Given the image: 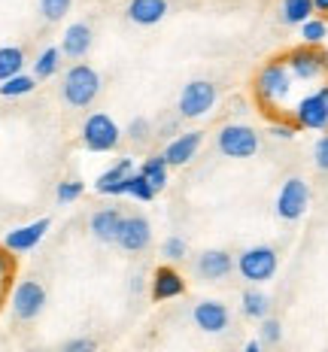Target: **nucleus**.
<instances>
[{"mask_svg":"<svg viewBox=\"0 0 328 352\" xmlns=\"http://www.w3.org/2000/svg\"><path fill=\"white\" fill-rule=\"evenodd\" d=\"M276 264H280V258H276L274 246H250V249H243V252L237 255L240 276H243L246 283H252V285L271 280V276L276 274Z\"/></svg>","mask_w":328,"mask_h":352,"instance_id":"4","label":"nucleus"},{"mask_svg":"<svg viewBox=\"0 0 328 352\" xmlns=\"http://www.w3.org/2000/svg\"><path fill=\"white\" fill-rule=\"evenodd\" d=\"M195 270H198L201 280L216 283V280H225V276L234 270V261H231V255L225 252V249H207V252L198 255Z\"/></svg>","mask_w":328,"mask_h":352,"instance_id":"15","label":"nucleus"},{"mask_svg":"<svg viewBox=\"0 0 328 352\" xmlns=\"http://www.w3.org/2000/svg\"><path fill=\"white\" fill-rule=\"evenodd\" d=\"M91 49V28L85 21H73L61 34V55L67 58H85Z\"/></svg>","mask_w":328,"mask_h":352,"instance_id":"18","label":"nucleus"},{"mask_svg":"<svg viewBox=\"0 0 328 352\" xmlns=\"http://www.w3.org/2000/svg\"><path fill=\"white\" fill-rule=\"evenodd\" d=\"M122 212L119 210H113V207H107V210H98L91 216V222H89V228L91 234L100 240V243H116L119 240V228H122Z\"/></svg>","mask_w":328,"mask_h":352,"instance_id":"19","label":"nucleus"},{"mask_svg":"<svg viewBox=\"0 0 328 352\" xmlns=\"http://www.w3.org/2000/svg\"><path fill=\"white\" fill-rule=\"evenodd\" d=\"M216 98L219 91L210 79H192L179 94V116L182 119H201V116H207L213 109Z\"/></svg>","mask_w":328,"mask_h":352,"instance_id":"8","label":"nucleus"},{"mask_svg":"<svg viewBox=\"0 0 328 352\" xmlns=\"http://www.w3.org/2000/svg\"><path fill=\"white\" fill-rule=\"evenodd\" d=\"M307 204H310V188L301 176H289L283 182L280 195H276V216L283 222H298V219L307 212Z\"/></svg>","mask_w":328,"mask_h":352,"instance_id":"9","label":"nucleus"},{"mask_svg":"<svg viewBox=\"0 0 328 352\" xmlns=\"http://www.w3.org/2000/svg\"><path fill=\"white\" fill-rule=\"evenodd\" d=\"M292 122L304 131H328V82L292 107Z\"/></svg>","mask_w":328,"mask_h":352,"instance_id":"3","label":"nucleus"},{"mask_svg":"<svg viewBox=\"0 0 328 352\" xmlns=\"http://www.w3.org/2000/svg\"><path fill=\"white\" fill-rule=\"evenodd\" d=\"M201 143H204V134H201V131H186V134L173 137V140L164 146L162 155L167 158V164H171V167H182V164H188V161L198 155Z\"/></svg>","mask_w":328,"mask_h":352,"instance_id":"13","label":"nucleus"},{"mask_svg":"<svg viewBox=\"0 0 328 352\" xmlns=\"http://www.w3.org/2000/svg\"><path fill=\"white\" fill-rule=\"evenodd\" d=\"M313 6H316V12H325L328 16V0H313Z\"/></svg>","mask_w":328,"mask_h":352,"instance_id":"37","label":"nucleus"},{"mask_svg":"<svg viewBox=\"0 0 328 352\" xmlns=\"http://www.w3.org/2000/svg\"><path fill=\"white\" fill-rule=\"evenodd\" d=\"M192 319H195V325H198L201 331L219 334V331L228 328L231 313H228V307H225L222 300H198L195 310H192Z\"/></svg>","mask_w":328,"mask_h":352,"instance_id":"11","label":"nucleus"},{"mask_svg":"<svg viewBox=\"0 0 328 352\" xmlns=\"http://www.w3.org/2000/svg\"><path fill=\"white\" fill-rule=\"evenodd\" d=\"M125 195L128 197H134V201H152V197L158 195V188L152 186L149 179L140 173V170H134V173H128V179H125Z\"/></svg>","mask_w":328,"mask_h":352,"instance_id":"24","label":"nucleus"},{"mask_svg":"<svg viewBox=\"0 0 328 352\" xmlns=\"http://www.w3.org/2000/svg\"><path fill=\"white\" fill-rule=\"evenodd\" d=\"M122 140L119 124L109 119L107 113H91L83 122V146L89 152H113Z\"/></svg>","mask_w":328,"mask_h":352,"instance_id":"7","label":"nucleus"},{"mask_svg":"<svg viewBox=\"0 0 328 352\" xmlns=\"http://www.w3.org/2000/svg\"><path fill=\"white\" fill-rule=\"evenodd\" d=\"M167 16V0H131L128 3V19L140 28L158 25Z\"/></svg>","mask_w":328,"mask_h":352,"instance_id":"20","label":"nucleus"},{"mask_svg":"<svg viewBox=\"0 0 328 352\" xmlns=\"http://www.w3.org/2000/svg\"><path fill=\"white\" fill-rule=\"evenodd\" d=\"M46 307V289L36 280H21L12 289V313L21 322H34Z\"/></svg>","mask_w":328,"mask_h":352,"instance_id":"10","label":"nucleus"},{"mask_svg":"<svg viewBox=\"0 0 328 352\" xmlns=\"http://www.w3.org/2000/svg\"><path fill=\"white\" fill-rule=\"evenodd\" d=\"M46 231H49V219H36L31 225H21V228L6 234L3 249H10V252H28V249H34L46 237Z\"/></svg>","mask_w":328,"mask_h":352,"instance_id":"16","label":"nucleus"},{"mask_svg":"<svg viewBox=\"0 0 328 352\" xmlns=\"http://www.w3.org/2000/svg\"><path fill=\"white\" fill-rule=\"evenodd\" d=\"M25 67V52L19 46H3L0 49V82L10 76H16Z\"/></svg>","mask_w":328,"mask_h":352,"instance_id":"27","label":"nucleus"},{"mask_svg":"<svg viewBox=\"0 0 328 352\" xmlns=\"http://www.w3.org/2000/svg\"><path fill=\"white\" fill-rule=\"evenodd\" d=\"M325 36H328V25H325L322 19H313V16H310V19L301 25V40L307 43V46H322Z\"/></svg>","mask_w":328,"mask_h":352,"instance_id":"28","label":"nucleus"},{"mask_svg":"<svg viewBox=\"0 0 328 352\" xmlns=\"http://www.w3.org/2000/svg\"><path fill=\"white\" fill-rule=\"evenodd\" d=\"M261 349V340H250L246 343V352H259Z\"/></svg>","mask_w":328,"mask_h":352,"instance_id":"38","label":"nucleus"},{"mask_svg":"<svg viewBox=\"0 0 328 352\" xmlns=\"http://www.w3.org/2000/svg\"><path fill=\"white\" fill-rule=\"evenodd\" d=\"M167 167H171V164H167L164 155H149V158H146L143 164H140V173L152 182V186L158 188V192H162V188L167 186Z\"/></svg>","mask_w":328,"mask_h":352,"instance_id":"25","label":"nucleus"},{"mask_svg":"<svg viewBox=\"0 0 328 352\" xmlns=\"http://www.w3.org/2000/svg\"><path fill=\"white\" fill-rule=\"evenodd\" d=\"M36 88V76H25V73H16V76L3 79L0 82V98H25Z\"/></svg>","mask_w":328,"mask_h":352,"instance_id":"26","label":"nucleus"},{"mask_svg":"<svg viewBox=\"0 0 328 352\" xmlns=\"http://www.w3.org/2000/svg\"><path fill=\"white\" fill-rule=\"evenodd\" d=\"M313 158H316V167H319V170H325V173H328V134H325V137H319V140H316Z\"/></svg>","mask_w":328,"mask_h":352,"instance_id":"35","label":"nucleus"},{"mask_svg":"<svg viewBox=\"0 0 328 352\" xmlns=\"http://www.w3.org/2000/svg\"><path fill=\"white\" fill-rule=\"evenodd\" d=\"M182 292H186V280H182L171 264H162V267L152 274V298H155V300L179 298Z\"/></svg>","mask_w":328,"mask_h":352,"instance_id":"17","label":"nucleus"},{"mask_svg":"<svg viewBox=\"0 0 328 352\" xmlns=\"http://www.w3.org/2000/svg\"><path fill=\"white\" fill-rule=\"evenodd\" d=\"M85 192V186L83 182H76V179H64V182H58V188H55V201L58 204H73V201H79Z\"/></svg>","mask_w":328,"mask_h":352,"instance_id":"30","label":"nucleus"},{"mask_svg":"<svg viewBox=\"0 0 328 352\" xmlns=\"http://www.w3.org/2000/svg\"><path fill=\"white\" fill-rule=\"evenodd\" d=\"M292 88H295V76H292L286 58L267 61L259 70V76H255V98H259V104L267 113L271 109H283V104L292 98Z\"/></svg>","mask_w":328,"mask_h":352,"instance_id":"1","label":"nucleus"},{"mask_svg":"<svg viewBox=\"0 0 328 352\" xmlns=\"http://www.w3.org/2000/svg\"><path fill=\"white\" fill-rule=\"evenodd\" d=\"M64 349H67V352H91L94 349V340H89V337H76V340L64 343Z\"/></svg>","mask_w":328,"mask_h":352,"instance_id":"36","label":"nucleus"},{"mask_svg":"<svg viewBox=\"0 0 328 352\" xmlns=\"http://www.w3.org/2000/svg\"><path fill=\"white\" fill-rule=\"evenodd\" d=\"M162 255L167 261H182L188 255V246H186V240L177 237V234H171V237L164 240V246H162Z\"/></svg>","mask_w":328,"mask_h":352,"instance_id":"31","label":"nucleus"},{"mask_svg":"<svg viewBox=\"0 0 328 352\" xmlns=\"http://www.w3.org/2000/svg\"><path fill=\"white\" fill-rule=\"evenodd\" d=\"M216 146L225 158H252L259 152V134L250 124H222V131L216 134Z\"/></svg>","mask_w":328,"mask_h":352,"instance_id":"6","label":"nucleus"},{"mask_svg":"<svg viewBox=\"0 0 328 352\" xmlns=\"http://www.w3.org/2000/svg\"><path fill=\"white\" fill-rule=\"evenodd\" d=\"M286 64L292 70V76L298 82H316V79L328 76V52H322L319 46H298L286 55Z\"/></svg>","mask_w":328,"mask_h":352,"instance_id":"5","label":"nucleus"},{"mask_svg":"<svg viewBox=\"0 0 328 352\" xmlns=\"http://www.w3.org/2000/svg\"><path fill=\"white\" fill-rule=\"evenodd\" d=\"M128 173H134V161L131 158H119L109 170H104L94 182V192L98 195H107V197H122L125 195V179Z\"/></svg>","mask_w":328,"mask_h":352,"instance_id":"14","label":"nucleus"},{"mask_svg":"<svg viewBox=\"0 0 328 352\" xmlns=\"http://www.w3.org/2000/svg\"><path fill=\"white\" fill-rule=\"evenodd\" d=\"M298 131L295 122H271V134L276 137V140H292Z\"/></svg>","mask_w":328,"mask_h":352,"instance_id":"34","label":"nucleus"},{"mask_svg":"<svg viewBox=\"0 0 328 352\" xmlns=\"http://www.w3.org/2000/svg\"><path fill=\"white\" fill-rule=\"evenodd\" d=\"M152 240V225L146 216H125L122 219V228H119V243L122 249H128V252H143L146 246H149Z\"/></svg>","mask_w":328,"mask_h":352,"instance_id":"12","label":"nucleus"},{"mask_svg":"<svg viewBox=\"0 0 328 352\" xmlns=\"http://www.w3.org/2000/svg\"><path fill=\"white\" fill-rule=\"evenodd\" d=\"M240 310H243L246 319H265L267 310H271V298L265 295L261 289H246L243 298H240Z\"/></svg>","mask_w":328,"mask_h":352,"instance_id":"21","label":"nucleus"},{"mask_svg":"<svg viewBox=\"0 0 328 352\" xmlns=\"http://www.w3.org/2000/svg\"><path fill=\"white\" fill-rule=\"evenodd\" d=\"M36 3H40V16L46 21H61L70 12L73 0H36Z\"/></svg>","mask_w":328,"mask_h":352,"instance_id":"29","label":"nucleus"},{"mask_svg":"<svg viewBox=\"0 0 328 352\" xmlns=\"http://www.w3.org/2000/svg\"><path fill=\"white\" fill-rule=\"evenodd\" d=\"M58 67H61V49H55V46H49V49H43L40 55H36V61H34V76L36 79H52Z\"/></svg>","mask_w":328,"mask_h":352,"instance_id":"23","label":"nucleus"},{"mask_svg":"<svg viewBox=\"0 0 328 352\" xmlns=\"http://www.w3.org/2000/svg\"><path fill=\"white\" fill-rule=\"evenodd\" d=\"M100 91V76L98 70L89 67V64H73L64 76V85H61V94L70 107H91V100L98 98Z\"/></svg>","mask_w":328,"mask_h":352,"instance_id":"2","label":"nucleus"},{"mask_svg":"<svg viewBox=\"0 0 328 352\" xmlns=\"http://www.w3.org/2000/svg\"><path fill=\"white\" fill-rule=\"evenodd\" d=\"M313 12H316L313 0H283L280 19L286 21V25H304V21H307Z\"/></svg>","mask_w":328,"mask_h":352,"instance_id":"22","label":"nucleus"},{"mask_svg":"<svg viewBox=\"0 0 328 352\" xmlns=\"http://www.w3.org/2000/svg\"><path fill=\"white\" fill-rule=\"evenodd\" d=\"M259 334H261V343H280V337H283V331H280V322L265 316V319H261Z\"/></svg>","mask_w":328,"mask_h":352,"instance_id":"32","label":"nucleus"},{"mask_svg":"<svg viewBox=\"0 0 328 352\" xmlns=\"http://www.w3.org/2000/svg\"><path fill=\"white\" fill-rule=\"evenodd\" d=\"M149 128H152L149 119H134V122L128 124V137H131L134 143H143L146 137H149Z\"/></svg>","mask_w":328,"mask_h":352,"instance_id":"33","label":"nucleus"}]
</instances>
